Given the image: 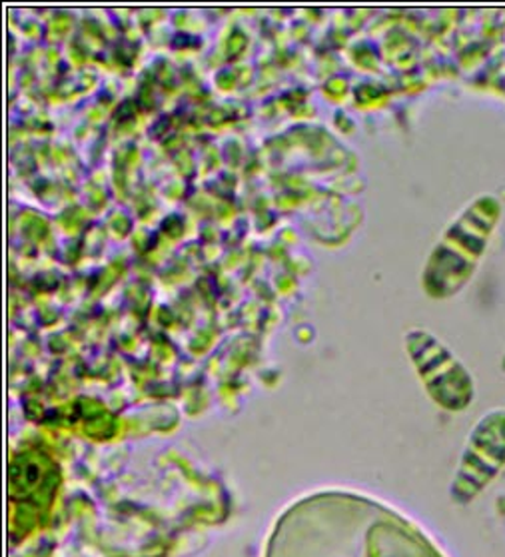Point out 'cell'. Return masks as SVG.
I'll return each mask as SVG.
<instances>
[{
    "label": "cell",
    "instance_id": "7a4b0ae2",
    "mask_svg": "<svg viewBox=\"0 0 505 557\" xmlns=\"http://www.w3.org/2000/svg\"><path fill=\"white\" fill-rule=\"evenodd\" d=\"M404 346L430 400L445 412H466L476 400V382L456 354L426 327H409Z\"/></svg>",
    "mask_w": 505,
    "mask_h": 557
},
{
    "label": "cell",
    "instance_id": "277c9868",
    "mask_svg": "<svg viewBox=\"0 0 505 557\" xmlns=\"http://www.w3.org/2000/svg\"><path fill=\"white\" fill-rule=\"evenodd\" d=\"M502 370H504V372H505V354H504V358H502Z\"/></svg>",
    "mask_w": 505,
    "mask_h": 557
},
{
    "label": "cell",
    "instance_id": "6da1fadb",
    "mask_svg": "<svg viewBox=\"0 0 505 557\" xmlns=\"http://www.w3.org/2000/svg\"><path fill=\"white\" fill-rule=\"evenodd\" d=\"M502 216V200L483 193L449 220L421 268V290L428 298L445 302L468 286L488 255Z\"/></svg>",
    "mask_w": 505,
    "mask_h": 557
},
{
    "label": "cell",
    "instance_id": "3957f363",
    "mask_svg": "<svg viewBox=\"0 0 505 557\" xmlns=\"http://www.w3.org/2000/svg\"><path fill=\"white\" fill-rule=\"evenodd\" d=\"M504 468L505 408H493L469 432L452 484V499L471 502Z\"/></svg>",
    "mask_w": 505,
    "mask_h": 557
}]
</instances>
